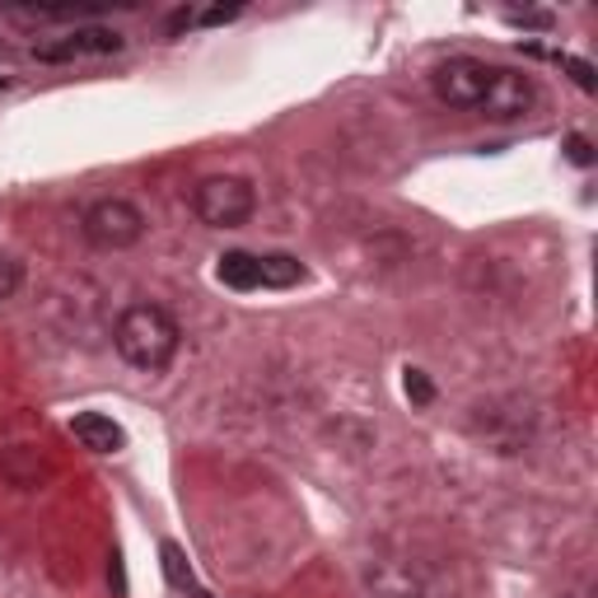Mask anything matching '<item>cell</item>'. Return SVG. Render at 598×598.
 <instances>
[{"mask_svg": "<svg viewBox=\"0 0 598 598\" xmlns=\"http://www.w3.org/2000/svg\"><path fill=\"white\" fill-rule=\"evenodd\" d=\"M179 323L169 319V313L160 304H131L122 309V319L113 327V346L117 356L146 369V375H160V369L173 365V356H179Z\"/></svg>", "mask_w": 598, "mask_h": 598, "instance_id": "6da1fadb", "label": "cell"}, {"mask_svg": "<svg viewBox=\"0 0 598 598\" xmlns=\"http://www.w3.org/2000/svg\"><path fill=\"white\" fill-rule=\"evenodd\" d=\"M192 210H197V220L210 225V230H239V225L253 220L257 192L249 179H239V173H216V179L197 183V192H192Z\"/></svg>", "mask_w": 598, "mask_h": 598, "instance_id": "7a4b0ae2", "label": "cell"}, {"mask_svg": "<svg viewBox=\"0 0 598 598\" xmlns=\"http://www.w3.org/2000/svg\"><path fill=\"white\" fill-rule=\"evenodd\" d=\"M80 234L90 249H103V253L136 249V243L146 239V210L127 197H99L80 216Z\"/></svg>", "mask_w": 598, "mask_h": 598, "instance_id": "3957f363", "label": "cell"}, {"mask_svg": "<svg viewBox=\"0 0 598 598\" xmlns=\"http://www.w3.org/2000/svg\"><path fill=\"white\" fill-rule=\"evenodd\" d=\"M486 80H491V66L478 57H449L435 66L430 76V90L445 108H478L482 94H486Z\"/></svg>", "mask_w": 598, "mask_h": 598, "instance_id": "277c9868", "label": "cell"}, {"mask_svg": "<svg viewBox=\"0 0 598 598\" xmlns=\"http://www.w3.org/2000/svg\"><path fill=\"white\" fill-rule=\"evenodd\" d=\"M533 103H538L533 76H524V70H515V66H491V80H486V94L478 103V113L509 122V117H524Z\"/></svg>", "mask_w": 598, "mask_h": 598, "instance_id": "5b68a950", "label": "cell"}, {"mask_svg": "<svg viewBox=\"0 0 598 598\" xmlns=\"http://www.w3.org/2000/svg\"><path fill=\"white\" fill-rule=\"evenodd\" d=\"M108 51H122V33L94 24V28L66 33V38H57V43L33 47V57L38 61H76V57H108Z\"/></svg>", "mask_w": 598, "mask_h": 598, "instance_id": "8992f818", "label": "cell"}, {"mask_svg": "<svg viewBox=\"0 0 598 598\" xmlns=\"http://www.w3.org/2000/svg\"><path fill=\"white\" fill-rule=\"evenodd\" d=\"M70 435H76L90 453H117V449H127V430H122L113 416H103V412H80L76 421H70Z\"/></svg>", "mask_w": 598, "mask_h": 598, "instance_id": "52a82bcc", "label": "cell"}, {"mask_svg": "<svg viewBox=\"0 0 598 598\" xmlns=\"http://www.w3.org/2000/svg\"><path fill=\"white\" fill-rule=\"evenodd\" d=\"M369 594L375 598H421V579L402 561H379L369 566Z\"/></svg>", "mask_w": 598, "mask_h": 598, "instance_id": "ba28073f", "label": "cell"}, {"mask_svg": "<svg viewBox=\"0 0 598 598\" xmlns=\"http://www.w3.org/2000/svg\"><path fill=\"white\" fill-rule=\"evenodd\" d=\"M216 276L225 280L230 290H257L262 286V262L253 253H225Z\"/></svg>", "mask_w": 598, "mask_h": 598, "instance_id": "9c48e42d", "label": "cell"}, {"mask_svg": "<svg viewBox=\"0 0 598 598\" xmlns=\"http://www.w3.org/2000/svg\"><path fill=\"white\" fill-rule=\"evenodd\" d=\"M257 262H262V286H272V290H286V286H299V280H304V262L290 257V253H267Z\"/></svg>", "mask_w": 598, "mask_h": 598, "instance_id": "30bf717a", "label": "cell"}, {"mask_svg": "<svg viewBox=\"0 0 598 598\" xmlns=\"http://www.w3.org/2000/svg\"><path fill=\"white\" fill-rule=\"evenodd\" d=\"M402 389H407V398L416 402V407H430V402H435V383L426 379V369H407Z\"/></svg>", "mask_w": 598, "mask_h": 598, "instance_id": "8fae6325", "label": "cell"}, {"mask_svg": "<svg viewBox=\"0 0 598 598\" xmlns=\"http://www.w3.org/2000/svg\"><path fill=\"white\" fill-rule=\"evenodd\" d=\"M20 280H24V267L10 253H0V299H10L14 290H20Z\"/></svg>", "mask_w": 598, "mask_h": 598, "instance_id": "7c38bea8", "label": "cell"}, {"mask_svg": "<svg viewBox=\"0 0 598 598\" xmlns=\"http://www.w3.org/2000/svg\"><path fill=\"white\" fill-rule=\"evenodd\" d=\"M561 66H566L571 70V76H575V84H579V90H585V94H594V66L589 61H579V57H556Z\"/></svg>", "mask_w": 598, "mask_h": 598, "instance_id": "4fadbf2b", "label": "cell"}, {"mask_svg": "<svg viewBox=\"0 0 598 598\" xmlns=\"http://www.w3.org/2000/svg\"><path fill=\"white\" fill-rule=\"evenodd\" d=\"M566 150H571V160H575V164H594V150H589V140H585V136H571V140H566Z\"/></svg>", "mask_w": 598, "mask_h": 598, "instance_id": "5bb4252c", "label": "cell"}, {"mask_svg": "<svg viewBox=\"0 0 598 598\" xmlns=\"http://www.w3.org/2000/svg\"><path fill=\"white\" fill-rule=\"evenodd\" d=\"M234 14H239V5H230V10H206V14H202V24H230Z\"/></svg>", "mask_w": 598, "mask_h": 598, "instance_id": "9a60e30c", "label": "cell"}]
</instances>
